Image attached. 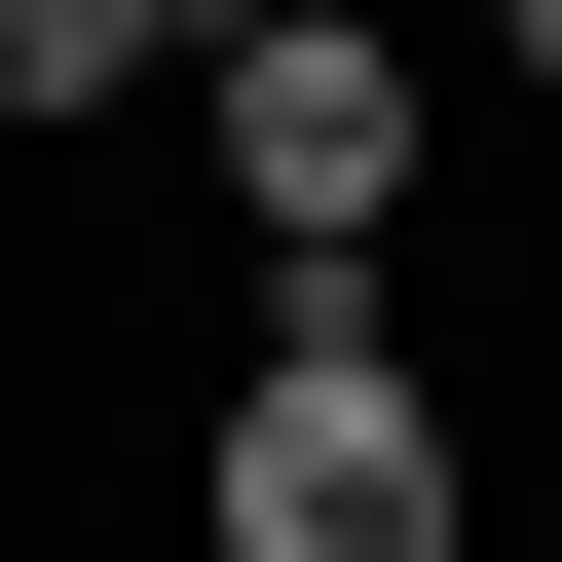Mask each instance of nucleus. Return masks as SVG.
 <instances>
[{
  "mask_svg": "<svg viewBox=\"0 0 562 562\" xmlns=\"http://www.w3.org/2000/svg\"><path fill=\"white\" fill-rule=\"evenodd\" d=\"M487 76H562V0H487Z\"/></svg>",
  "mask_w": 562,
  "mask_h": 562,
  "instance_id": "5",
  "label": "nucleus"
},
{
  "mask_svg": "<svg viewBox=\"0 0 562 562\" xmlns=\"http://www.w3.org/2000/svg\"><path fill=\"white\" fill-rule=\"evenodd\" d=\"M188 150H225V225H262V262H375V225L450 188V76L375 38V0H262V38L188 76Z\"/></svg>",
  "mask_w": 562,
  "mask_h": 562,
  "instance_id": "2",
  "label": "nucleus"
},
{
  "mask_svg": "<svg viewBox=\"0 0 562 562\" xmlns=\"http://www.w3.org/2000/svg\"><path fill=\"white\" fill-rule=\"evenodd\" d=\"M113 113H188L150 0H0V150H113Z\"/></svg>",
  "mask_w": 562,
  "mask_h": 562,
  "instance_id": "3",
  "label": "nucleus"
},
{
  "mask_svg": "<svg viewBox=\"0 0 562 562\" xmlns=\"http://www.w3.org/2000/svg\"><path fill=\"white\" fill-rule=\"evenodd\" d=\"M150 38H188V76H225V38H262V0H150Z\"/></svg>",
  "mask_w": 562,
  "mask_h": 562,
  "instance_id": "4",
  "label": "nucleus"
},
{
  "mask_svg": "<svg viewBox=\"0 0 562 562\" xmlns=\"http://www.w3.org/2000/svg\"><path fill=\"white\" fill-rule=\"evenodd\" d=\"M188 562H487V450H450L375 262H262V338L188 413Z\"/></svg>",
  "mask_w": 562,
  "mask_h": 562,
  "instance_id": "1",
  "label": "nucleus"
}]
</instances>
